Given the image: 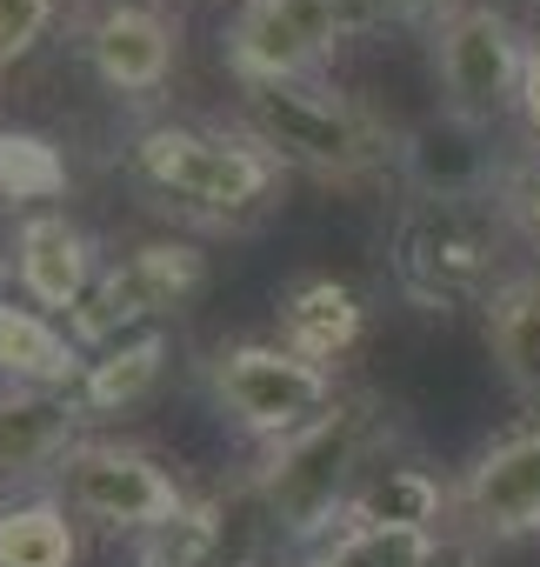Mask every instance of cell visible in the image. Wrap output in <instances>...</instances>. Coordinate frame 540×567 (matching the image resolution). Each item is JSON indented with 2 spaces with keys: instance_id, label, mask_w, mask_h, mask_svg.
<instances>
[{
  "instance_id": "cell-4",
  "label": "cell",
  "mask_w": 540,
  "mask_h": 567,
  "mask_svg": "<svg viewBox=\"0 0 540 567\" xmlns=\"http://www.w3.org/2000/svg\"><path fill=\"white\" fill-rule=\"evenodd\" d=\"M367 434H374V414L361 401H334L314 427L260 447L247 494L260 501L267 527H281L288 540H308V547L328 540L367 481Z\"/></svg>"
},
{
  "instance_id": "cell-11",
  "label": "cell",
  "mask_w": 540,
  "mask_h": 567,
  "mask_svg": "<svg viewBox=\"0 0 540 567\" xmlns=\"http://www.w3.org/2000/svg\"><path fill=\"white\" fill-rule=\"evenodd\" d=\"M81 54L94 68V81L121 101H147L174 81L180 61V28L154 8V0H107L81 28Z\"/></svg>"
},
{
  "instance_id": "cell-20",
  "label": "cell",
  "mask_w": 540,
  "mask_h": 567,
  "mask_svg": "<svg viewBox=\"0 0 540 567\" xmlns=\"http://www.w3.org/2000/svg\"><path fill=\"white\" fill-rule=\"evenodd\" d=\"M81 527L68 501H8L0 507V567H74Z\"/></svg>"
},
{
  "instance_id": "cell-25",
  "label": "cell",
  "mask_w": 540,
  "mask_h": 567,
  "mask_svg": "<svg viewBox=\"0 0 540 567\" xmlns=\"http://www.w3.org/2000/svg\"><path fill=\"white\" fill-rule=\"evenodd\" d=\"M354 8H361V14H374V21H427V14L440 21L454 0H354Z\"/></svg>"
},
{
  "instance_id": "cell-15",
  "label": "cell",
  "mask_w": 540,
  "mask_h": 567,
  "mask_svg": "<svg viewBox=\"0 0 540 567\" xmlns=\"http://www.w3.org/2000/svg\"><path fill=\"white\" fill-rule=\"evenodd\" d=\"M0 374H8L14 388L74 394L81 374H87V348L74 341V328H61L34 301H8V295H0Z\"/></svg>"
},
{
  "instance_id": "cell-3",
  "label": "cell",
  "mask_w": 540,
  "mask_h": 567,
  "mask_svg": "<svg viewBox=\"0 0 540 567\" xmlns=\"http://www.w3.org/2000/svg\"><path fill=\"white\" fill-rule=\"evenodd\" d=\"M134 174L180 214L240 227L281 187V161L247 127H200V121H154L134 134Z\"/></svg>"
},
{
  "instance_id": "cell-21",
  "label": "cell",
  "mask_w": 540,
  "mask_h": 567,
  "mask_svg": "<svg viewBox=\"0 0 540 567\" xmlns=\"http://www.w3.org/2000/svg\"><path fill=\"white\" fill-rule=\"evenodd\" d=\"M440 534H407V527H367L341 520L328 540L308 547V567H427V547Z\"/></svg>"
},
{
  "instance_id": "cell-5",
  "label": "cell",
  "mask_w": 540,
  "mask_h": 567,
  "mask_svg": "<svg viewBox=\"0 0 540 567\" xmlns=\"http://www.w3.org/2000/svg\"><path fill=\"white\" fill-rule=\"evenodd\" d=\"M533 41L487 0H454L434 21V74H440V114L487 134L520 107V74H527Z\"/></svg>"
},
{
  "instance_id": "cell-1",
  "label": "cell",
  "mask_w": 540,
  "mask_h": 567,
  "mask_svg": "<svg viewBox=\"0 0 540 567\" xmlns=\"http://www.w3.org/2000/svg\"><path fill=\"white\" fill-rule=\"evenodd\" d=\"M507 234L513 220L500 214V194L454 200V194H414L394 220V288L427 308V315H460L487 308L500 295L507 267Z\"/></svg>"
},
{
  "instance_id": "cell-6",
  "label": "cell",
  "mask_w": 540,
  "mask_h": 567,
  "mask_svg": "<svg viewBox=\"0 0 540 567\" xmlns=\"http://www.w3.org/2000/svg\"><path fill=\"white\" fill-rule=\"evenodd\" d=\"M207 388H214L220 414H227L247 441H260V447H274V441L314 427V421L341 401L334 368L301 361V354L281 348V341H233V348H220L214 368H207Z\"/></svg>"
},
{
  "instance_id": "cell-28",
  "label": "cell",
  "mask_w": 540,
  "mask_h": 567,
  "mask_svg": "<svg viewBox=\"0 0 540 567\" xmlns=\"http://www.w3.org/2000/svg\"><path fill=\"white\" fill-rule=\"evenodd\" d=\"M0 274H8V260H0Z\"/></svg>"
},
{
  "instance_id": "cell-29",
  "label": "cell",
  "mask_w": 540,
  "mask_h": 567,
  "mask_svg": "<svg viewBox=\"0 0 540 567\" xmlns=\"http://www.w3.org/2000/svg\"><path fill=\"white\" fill-rule=\"evenodd\" d=\"M533 8H540V0H533Z\"/></svg>"
},
{
  "instance_id": "cell-7",
  "label": "cell",
  "mask_w": 540,
  "mask_h": 567,
  "mask_svg": "<svg viewBox=\"0 0 540 567\" xmlns=\"http://www.w3.org/2000/svg\"><path fill=\"white\" fill-rule=\"evenodd\" d=\"M61 501L107 534H160L187 514L180 474L134 441H81L61 461Z\"/></svg>"
},
{
  "instance_id": "cell-18",
  "label": "cell",
  "mask_w": 540,
  "mask_h": 567,
  "mask_svg": "<svg viewBox=\"0 0 540 567\" xmlns=\"http://www.w3.org/2000/svg\"><path fill=\"white\" fill-rule=\"evenodd\" d=\"M487 348H494L507 388L540 401V260L513 267L500 280V295L487 301Z\"/></svg>"
},
{
  "instance_id": "cell-10",
  "label": "cell",
  "mask_w": 540,
  "mask_h": 567,
  "mask_svg": "<svg viewBox=\"0 0 540 567\" xmlns=\"http://www.w3.org/2000/svg\"><path fill=\"white\" fill-rule=\"evenodd\" d=\"M454 520L467 540H533L540 534V414L494 434L460 467Z\"/></svg>"
},
{
  "instance_id": "cell-13",
  "label": "cell",
  "mask_w": 540,
  "mask_h": 567,
  "mask_svg": "<svg viewBox=\"0 0 540 567\" xmlns=\"http://www.w3.org/2000/svg\"><path fill=\"white\" fill-rule=\"evenodd\" d=\"M81 421H87V414H81L74 394L8 388V394H0V487L61 474V461L87 441Z\"/></svg>"
},
{
  "instance_id": "cell-17",
  "label": "cell",
  "mask_w": 540,
  "mask_h": 567,
  "mask_svg": "<svg viewBox=\"0 0 540 567\" xmlns=\"http://www.w3.org/2000/svg\"><path fill=\"white\" fill-rule=\"evenodd\" d=\"M347 520H367V527H407V534H447L454 520V487L414 461H394V467H367Z\"/></svg>"
},
{
  "instance_id": "cell-27",
  "label": "cell",
  "mask_w": 540,
  "mask_h": 567,
  "mask_svg": "<svg viewBox=\"0 0 540 567\" xmlns=\"http://www.w3.org/2000/svg\"><path fill=\"white\" fill-rule=\"evenodd\" d=\"M427 567H487V554H480V540H467V534H440V540L427 547Z\"/></svg>"
},
{
  "instance_id": "cell-16",
  "label": "cell",
  "mask_w": 540,
  "mask_h": 567,
  "mask_svg": "<svg viewBox=\"0 0 540 567\" xmlns=\"http://www.w3.org/2000/svg\"><path fill=\"white\" fill-rule=\"evenodd\" d=\"M247 501H187L180 520L147 534L134 567H253V520Z\"/></svg>"
},
{
  "instance_id": "cell-8",
  "label": "cell",
  "mask_w": 540,
  "mask_h": 567,
  "mask_svg": "<svg viewBox=\"0 0 540 567\" xmlns=\"http://www.w3.org/2000/svg\"><path fill=\"white\" fill-rule=\"evenodd\" d=\"M200 247L187 240H141L127 254H114L94 280V295L81 301V315L68 321L81 348H114V341H134L147 334L160 315H174L194 288H200Z\"/></svg>"
},
{
  "instance_id": "cell-23",
  "label": "cell",
  "mask_w": 540,
  "mask_h": 567,
  "mask_svg": "<svg viewBox=\"0 0 540 567\" xmlns=\"http://www.w3.org/2000/svg\"><path fill=\"white\" fill-rule=\"evenodd\" d=\"M54 21H61V0H0V74L21 68Z\"/></svg>"
},
{
  "instance_id": "cell-2",
  "label": "cell",
  "mask_w": 540,
  "mask_h": 567,
  "mask_svg": "<svg viewBox=\"0 0 540 567\" xmlns=\"http://www.w3.org/2000/svg\"><path fill=\"white\" fill-rule=\"evenodd\" d=\"M247 94V134L274 154L281 167H301L314 181H374L394 174L407 141L354 94L321 87V81H294V87H240Z\"/></svg>"
},
{
  "instance_id": "cell-12",
  "label": "cell",
  "mask_w": 540,
  "mask_h": 567,
  "mask_svg": "<svg viewBox=\"0 0 540 567\" xmlns=\"http://www.w3.org/2000/svg\"><path fill=\"white\" fill-rule=\"evenodd\" d=\"M101 254L87 240V227H74L61 207H41L14 227L8 240V274H14V288L21 301H34L41 315H81V301L94 295V280H101Z\"/></svg>"
},
{
  "instance_id": "cell-24",
  "label": "cell",
  "mask_w": 540,
  "mask_h": 567,
  "mask_svg": "<svg viewBox=\"0 0 540 567\" xmlns=\"http://www.w3.org/2000/svg\"><path fill=\"white\" fill-rule=\"evenodd\" d=\"M500 214H507V220H513V234L540 254V154L500 174Z\"/></svg>"
},
{
  "instance_id": "cell-19",
  "label": "cell",
  "mask_w": 540,
  "mask_h": 567,
  "mask_svg": "<svg viewBox=\"0 0 540 567\" xmlns=\"http://www.w3.org/2000/svg\"><path fill=\"white\" fill-rule=\"evenodd\" d=\"M160 368H167V334L147 328V334H134V341H114V348L87 354V374H81L74 401H81L87 421H107V414L134 408V401L160 381Z\"/></svg>"
},
{
  "instance_id": "cell-14",
  "label": "cell",
  "mask_w": 540,
  "mask_h": 567,
  "mask_svg": "<svg viewBox=\"0 0 540 567\" xmlns=\"http://www.w3.org/2000/svg\"><path fill=\"white\" fill-rule=\"evenodd\" d=\"M361 321H367V308L341 274H294L274 308L281 348H294L301 361H321V368H334L361 341Z\"/></svg>"
},
{
  "instance_id": "cell-9",
  "label": "cell",
  "mask_w": 540,
  "mask_h": 567,
  "mask_svg": "<svg viewBox=\"0 0 540 567\" xmlns=\"http://www.w3.org/2000/svg\"><path fill=\"white\" fill-rule=\"evenodd\" d=\"M354 21V0H240L227 21V68L240 87H294L308 81Z\"/></svg>"
},
{
  "instance_id": "cell-26",
  "label": "cell",
  "mask_w": 540,
  "mask_h": 567,
  "mask_svg": "<svg viewBox=\"0 0 540 567\" xmlns=\"http://www.w3.org/2000/svg\"><path fill=\"white\" fill-rule=\"evenodd\" d=\"M520 127H527V141H533V154H540V41H533V54H527V74H520Z\"/></svg>"
},
{
  "instance_id": "cell-22",
  "label": "cell",
  "mask_w": 540,
  "mask_h": 567,
  "mask_svg": "<svg viewBox=\"0 0 540 567\" xmlns=\"http://www.w3.org/2000/svg\"><path fill=\"white\" fill-rule=\"evenodd\" d=\"M68 194V161L48 134H14V127H0V200H14V207H48Z\"/></svg>"
}]
</instances>
